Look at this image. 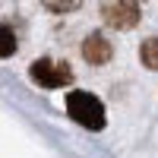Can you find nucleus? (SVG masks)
I'll return each instance as SVG.
<instances>
[{
  "label": "nucleus",
  "instance_id": "obj_1",
  "mask_svg": "<svg viewBox=\"0 0 158 158\" xmlns=\"http://www.w3.org/2000/svg\"><path fill=\"white\" fill-rule=\"evenodd\" d=\"M67 114L85 130H101L104 127V104L92 92H70L67 95Z\"/></svg>",
  "mask_w": 158,
  "mask_h": 158
},
{
  "label": "nucleus",
  "instance_id": "obj_2",
  "mask_svg": "<svg viewBox=\"0 0 158 158\" xmlns=\"http://www.w3.org/2000/svg\"><path fill=\"white\" fill-rule=\"evenodd\" d=\"M29 76H32V82L35 85H41V89H60V85H70L73 82V70H70V63H63V60H35L32 67H29Z\"/></svg>",
  "mask_w": 158,
  "mask_h": 158
},
{
  "label": "nucleus",
  "instance_id": "obj_3",
  "mask_svg": "<svg viewBox=\"0 0 158 158\" xmlns=\"http://www.w3.org/2000/svg\"><path fill=\"white\" fill-rule=\"evenodd\" d=\"M101 19L111 25V29H133L139 22V3L133 0H111V3H101Z\"/></svg>",
  "mask_w": 158,
  "mask_h": 158
},
{
  "label": "nucleus",
  "instance_id": "obj_4",
  "mask_svg": "<svg viewBox=\"0 0 158 158\" xmlns=\"http://www.w3.org/2000/svg\"><path fill=\"white\" fill-rule=\"evenodd\" d=\"M111 54H114V48H111V41L104 35H89L85 41H82V60H89L92 67H101V63H108L111 60Z\"/></svg>",
  "mask_w": 158,
  "mask_h": 158
},
{
  "label": "nucleus",
  "instance_id": "obj_5",
  "mask_svg": "<svg viewBox=\"0 0 158 158\" xmlns=\"http://www.w3.org/2000/svg\"><path fill=\"white\" fill-rule=\"evenodd\" d=\"M139 60L146 63L149 70H158V38H146L139 48Z\"/></svg>",
  "mask_w": 158,
  "mask_h": 158
},
{
  "label": "nucleus",
  "instance_id": "obj_6",
  "mask_svg": "<svg viewBox=\"0 0 158 158\" xmlns=\"http://www.w3.org/2000/svg\"><path fill=\"white\" fill-rule=\"evenodd\" d=\"M13 54H16V35H13V29H6V25L0 22V60L13 57Z\"/></svg>",
  "mask_w": 158,
  "mask_h": 158
},
{
  "label": "nucleus",
  "instance_id": "obj_7",
  "mask_svg": "<svg viewBox=\"0 0 158 158\" xmlns=\"http://www.w3.org/2000/svg\"><path fill=\"white\" fill-rule=\"evenodd\" d=\"M51 13H70V10H76L79 3H76V0H67V3H54V0H48V3H44Z\"/></svg>",
  "mask_w": 158,
  "mask_h": 158
}]
</instances>
